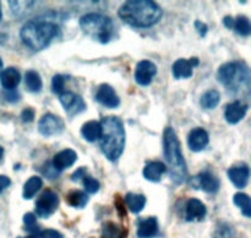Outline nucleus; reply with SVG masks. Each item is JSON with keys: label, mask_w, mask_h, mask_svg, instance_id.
Returning a JSON list of instances; mask_svg holds the SVG:
<instances>
[{"label": "nucleus", "mask_w": 251, "mask_h": 238, "mask_svg": "<svg viewBox=\"0 0 251 238\" xmlns=\"http://www.w3.org/2000/svg\"><path fill=\"white\" fill-rule=\"evenodd\" d=\"M164 156L169 166L171 178L176 185H181L188 178V169L181 153L180 142L172 127H167L163 133Z\"/></svg>", "instance_id": "obj_4"}, {"label": "nucleus", "mask_w": 251, "mask_h": 238, "mask_svg": "<svg viewBox=\"0 0 251 238\" xmlns=\"http://www.w3.org/2000/svg\"><path fill=\"white\" fill-rule=\"evenodd\" d=\"M237 237V232H235L234 227L232 225L227 224V222H220L216 226L215 232H213L212 238H235Z\"/></svg>", "instance_id": "obj_29"}, {"label": "nucleus", "mask_w": 251, "mask_h": 238, "mask_svg": "<svg viewBox=\"0 0 251 238\" xmlns=\"http://www.w3.org/2000/svg\"><path fill=\"white\" fill-rule=\"evenodd\" d=\"M1 72H2V61L1 59H0V75H1Z\"/></svg>", "instance_id": "obj_44"}, {"label": "nucleus", "mask_w": 251, "mask_h": 238, "mask_svg": "<svg viewBox=\"0 0 251 238\" xmlns=\"http://www.w3.org/2000/svg\"><path fill=\"white\" fill-rule=\"evenodd\" d=\"M233 202H234V204L238 208L242 209V213L244 214V216H251V199L249 195H245V193H237L233 197Z\"/></svg>", "instance_id": "obj_28"}, {"label": "nucleus", "mask_w": 251, "mask_h": 238, "mask_svg": "<svg viewBox=\"0 0 251 238\" xmlns=\"http://www.w3.org/2000/svg\"><path fill=\"white\" fill-rule=\"evenodd\" d=\"M105 238H118L117 234H115V231H114V227L112 226V231L110 232L105 229Z\"/></svg>", "instance_id": "obj_41"}, {"label": "nucleus", "mask_w": 251, "mask_h": 238, "mask_svg": "<svg viewBox=\"0 0 251 238\" xmlns=\"http://www.w3.org/2000/svg\"><path fill=\"white\" fill-rule=\"evenodd\" d=\"M25 86H26L27 90L31 93H38L42 89V78L37 71L29 70L27 71L25 75Z\"/></svg>", "instance_id": "obj_25"}, {"label": "nucleus", "mask_w": 251, "mask_h": 238, "mask_svg": "<svg viewBox=\"0 0 251 238\" xmlns=\"http://www.w3.org/2000/svg\"><path fill=\"white\" fill-rule=\"evenodd\" d=\"M210 137L206 130L198 127V129L191 130L188 137V144L190 151H201L207 147Z\"/></svg>", "instance_id": "obj_15"}, {"label": "nucleus", "mask_w": 251, "mask_h": 238, "mask_svg": "<svg viewBox=\"0 0 251 238\" xmlns=\"http://www.w3.org/2000/svg\"><path fill=\"white\" fill-rule=\"evenodd\" d=\"M59 207V197L51 190H46L36 202V213L42 219H47Z\"/></svg>", "instance_id": "obj_7"}, {"label": "nucleus", "mask_w": 251, "mask_h": 238, "mask_svg": "<svg viewBox=\"0 0 251 238\" xmlns=\"http://www.w3.org/2000/svg\"><path fill=\"white\" fill-rule=\"evenodd\" d=\"M10 185H11V180L7 176L0 175V193L4 190H6Z\"/></svg>", "instance_id": "obj_38"}, {"label": "nucleus", "mask_w": 251, "mask_h": 238, "mask_svg": "<svg viewBox=\"0 0 251 238\" xmlns=\"http://www.w3.org/2000/svg\"><path fill=\"white\" fill-rule=\"evenodd\" d=\"M248 111V105L243 104L239 100H235V102L230 103L227 105L225 111L226 120H227L228 124L235 125L239 121H242L245 117Z\"/></svg>", "instance_id": "obj_17"}, {"label": "nucleus", "mask_w": 251, "mask_h": 238, "mask_svg": "<svg viewBox=\"0 0 251 238\" xmlns=\"http://www.w3.org/2000/svg\"><path fill=\"white\" fill-rule=\"evenodd\" d=\"M125 204L127 205L132 214H139L146 205V197L144 195H137V193H127L125 195Z\"/></svg>", "instance_id": "obj_22"}, {"label": "nucleus", "mask_w": 251, "mask_h": 238, "mask_svg": "<svg viewBox=\"0 0 251 238\" xmlns=\"http://www.w3.org/2000/svg\"><path fill=\"white\" fill-rule=\"evenodd\" d=\"M172 72H173L174 78H176V80L190 78L193 76V66L190 65L189 60H186V59H178L173 64Z\"/></svg>", "instance_id": "obj_21"}, {"label": "nucleus", "mask_w": 251, "mask_h": 238, "mask_svg": "<svg viewBox=\"0 0 251 238\" xmlns=\"http://www.w3.org/2000/svg\"><path fill=\"white\" fill-rule=\"evenodd\" d=\"M185 214L186 221H201L205 219L206 214H207V208L201 200L193 198V199H189L188 204H186Z\"/></svg>", "instance_id": "obj_16"}, {"label": "nucleus", "mask_w": 251, "mask_h": 238, "mask_svg": "<svg viewBox=\"0 0 251 238\" xmlns=\"http://www.w3.org/2000/svg\"><path fill=\"white\" fill-rule=\"evenodd\" d=\"M66 202L70 207L77 208V209H82L87 205L88 203V195L87 193L82 192V191H71L69 192L68 197H66Z\"/></svg>", "instance_id": "obj_26"}, {"label": "nucleus", "mask_w": 251, "mask_h": 238, "mask_svg": "<svg viewBox=\"0 0 251 238\" xmlns=\"http://www.w3.org/2000/svg\"><path fill=\"white\" fill-rule=\"evenodd\" d=\"M195 28L201 37H205L207 33V24L201 21H195Z\"/></svg>", "instance_id": "obj_36"}, {"label": "nucleus", "mask_w": 251, "mask_h": 238, "mask_svg": "<svg viewBox=\"0 0 251 238\" xmlns=\"http://www.w3.org/2000/svg\"><path fill=\"white\" fill-rule=\"evenodd\" d=\"M34 115H36V112H34V110L32 109V108H26V109L21 112L22 122H25V124L32 122L34 120Z\"/></svg>", "instance_id": "obj_34"}, {"label": "nucleus", "mask_w": 251, "mask_h": 238, "mask_svg": "<svg viewBox=\"0 0 251 238\" xmlns=\"http://www.w3.org/2000/svg\"><path fill=\"white\" fill-rule=\"evenodd\" d=\"M217 78L227 89L237 93L242 90L243 87L249 89L250 72L247 64L242 61L227 63L218 68Z\"/></svg>", "instance_id": "obj_5"}, {"label": "nucleus", "mask_w": 251, "mask_h": 238, "mask_svg": "<svg viewBox=\"0 0 251 238\" xmlns=\"http://www.w3.org/2000/svg\"><path fill=\"white\" fill-rule=\"evenodd\" d=\"M191 186L196 190H201L207 193H217L220 190V180L211 173H201L193 177Z\"/></svg>", "instance_id": "obj_10"}, {"label": "nucleus", "mask_w": 251, "mask_h": 238, "mask_svg": "<svg viewBox=\"0 0 251 238\" xmlns=\"http://www.w3.org/2000/svg\"><path fill=\"white\" fill-rule=\"evenodd\" d=\"M80 27L86 36L102 44L108 43L114 33V23L112 19L97 12L83 15L80 19Z\"/></svg>", "instance_id": "obj_6"}, {"label": "nucleus", "mask_w": 251, "mask_h": 238, "mask_svg": "<svg viewBox=\"0 0 251 238\" xmlns=\"http://www.w3.org/2000/svg\"><path fill=\"white\" fill-rule=\"evenodd\" d=\"M96 100L108 109H117L120 105V99L117 95V92L112 86L107 83L100 86L96 93Z\"/></svg>", "instance_id": "obj_11"}, {"label": "nucleus", "mask_w": 251, "mask_h": 238, "mask_svg": "<svg viewBox=\"0 0 251 238\" xmlns=\"http://www.w3.org/2000/svg\"><path fill=\"white\" fill-rule=\"evenodd\" d=\"M24 224H25V226H26V229L28 230L29 232H32V234H33L34 229L37 230L36 215L32 214V213H27V214L24 216Z\"/></svg>", "instance_id": "obj_33"}, {"label": "nucleus", "mask_w": 251, "mask_h": 238, "mask_svg": "<svg viewBox=\"0 0 251 238\" xmlns=\"http://www.w3.org/2000/svg\"><path fill=\"white\" fill-rule=\"evenodd\" d=\"M2 155H4V149H2L1 147H0V160H1V159H2Z\"/></svg>", "instance_id": "obj_42"}, {"label": "nucleus", "mask_w": 251, "mask_h": 238, "mask_svg": "<svg viewBox=\"0 0 251 238\" xmlns=\"http://www.w3.org/2000/svg\"><path fill=\"white\" fill-rule=\"evenodd\" d=\"M5 99L10 103H15L17 102V100H20V94L17 92H15V90H9V92L5 94Z\"/></svg>", "instance_id": "obj_39"}, {"label": "nucleus", "mask_w": 251, "mask_h": 238, "mask_svg": "<svg viewBox=\"0 0 251 238\" xmlns=\"http://www.w3.org/2000/svg\"><path fill=\"white\" fill-rule=\"evenodd\" d=\"M66 80H68L66 76L54 75L51 78V92L55 94H61L64 92V85H65Z\"/></svg>", "instance_id": "obj_31"}, {"label": "nucleus", "mask_w": 251, "mask_h": 238, "mask_svg": "<svg viewBox=\"0 0 251 238\" xmlns=\"http://www.w3.org/2000/svg\"><path fill=\"white\" fill-rule=\"evenodd\" d=\"M166 171V164L161 163V161H152V163H149L145 166L142 175L146 180L151 181V182H159Z\"/></svg>", "instance_id": "obj_18"}, {"label": "nucleus", "mask_w": 251, "mask_h": 238, "mask_svg": "<svg viewBox=\"0 0 251 238\" xmlns=\"http://www.w3.org/2000/svg\"><path fill=\"white\" fill-rule=\"evenodd\" d=\"M76 160H77V153L75 151H73V149H64V151H59V153L54 155L51 165H53V168L58 173H60V171L71 168Z\"/></svg>", "instance_id": "obj_14"}, {"label": "nucleus", "mask_w": 251, "mask_h": 238, "mask_svg": "<svg viewBox=\"0 0 251 238\" xmlns=\"http://www.w3.org/2000/svg\"><path fill=\"white\" fill-rule=\"evenodd\" d=\"M42 186H43V181L41 177H38V176L29 177L24 185V191H22L24 199H32L36 195V193L41 190Z\"/></svg>", "instance_id": "obj_24"}, {"label": "nucleus", "mask_w": 251, "mask_h": 238, "mask_svg": "<svg viewBox=\"0 0 251 238\" xmlns=\"http://www.w3.org/2000/svg\"><path fill=\"white\" fill-rule=\"evenodd\" d=\"M158 232V221L156 217L151 216L141 220L137 226V236L139 238H152Z\"/></svg>", "instance_id": "obj_20"}, {"label": "nucleus", "mask_w": 251, "mask_h": 238, "mask_svg": "<svg viewBox=\"0 0 251 238\" xmlns=\"http://www.w3.org/2000/svg\"><path fill=\"white\" fill-rule=\"evenodd\" d=\"M17 238H37L36 235H31V236H27V237H17Z\"/></svg>", "instance_id": "obj_43"}, {"label": "nucleus", "mask_w": 251, "mask_h": 238, "mask_svg": "<svg viewBox=\"0 0 251 238\" xmlns=\"http://www.w3.org/2000/svg\"><path fill=\"white\" fill-rule=\"evenodd\" d=\"M221 100V94L220 92H217L216 89H210L207 92H205L202 94V97L200 98V104L203 109H215L218 104H220Z\"/></svg>", "instance_id": "obj_27"}, {"label": "nucleus", "mask_w": 251, "mask_h": 238, "mask_svg": "<svg viewBox=\"0 0 251 238\" xmlns=\"http://www.w3.org/2000/svg\"><path fill=\"white\" fill-rule=\"evenodd\" d=\"M2 17V12H1V6H0V20H1Z\"/></svg>", "instance_id": "obj_45"}, {"label": "nucleus", "mask_w": 251, "mask_h": 238, "mask_svg": "<svg viewBox=\"0 0 251 238\" xmlns=\"http://www.w3.org/2000/svg\"><path fill=\"white\" fill-rule=\"evenodd\" d=\"M58 36H60V27L44 17L26 22L20 31L22 43L36 51L47 48Z\"/></svg>", "instance_id": "obj_2"}, {"label": "nucleus", "mask_w": 251, "mask_h": 238, "mask_svg": "<svg viewBox=\"0 0 251 238\" xmlns=\"http://www.w3.org/2000/svg\"><path fill=\"white\" fill-rule=\"evenodd\" d=\"M21 81V75L15 67H7L0 75V82L4 89L14 90Z\"/></svg>", "instance_id": "obj_19"}, {"label": "nucleus", "mask_w": 251, "mask_h": 238, "mask_svg": "<svg viewBox=\"0 0 251 238\" xmlns=\"http://www.w3.org/2000/svg\"><path fill=\"white\" fill-rule=\"evenodd\" d=\"M64 129L65 125L63 120L53 114H46L38 122V131L44 137L58 136L64 131Z\"/></svg>", "instance_id": "obj_8"}, {"label": "nucleus", "mask_w": 251, "mask_h": 238, "mask_svg": "<svg viewBox=\"0 0 251 238\" xmlns=\"http://www.w3.org/2000/svg\"><path fill=\"white\" fill-rule=\"evenodd\" d=\"M118 15L130 26L150 28L161 21L163 11L157 2L151 0H131L122 5Z\"/></svg>", "instance_id": "obj_1"}, {"label": "nucleus", "mask_w": 251, "mask_h": 238, "mask_svg": "<svg viewBox=\"0 0 251 238\" xmlns=\"http://www.w3.org/2000/svg\"><path fill=\"white\" fill-rule=\"evenodd\" d=\"M233 28L237 31L238 34L243 37L250 36L251 33V24L249 19L247 16H238L237 20H234V27Z\"/></svg>", "instance_id": "obj_30"}, {"label": "nucleus", "mask_w": 251, "mask_h": 238, "mask_svg": "<svg viewBox=\"0 0 251 238\" xmlns=\"http://www.w3.org/2000/svg\"><path fill=\"white\" fill-rule=\"evenodd\" d=\"M85 173H86V168H80L75 171V173L71 175V181H75L77 182L78 180H82L85 177Z\"/></svg>", "instance_id": "obj_37"}, {"label": "nucleus", "mask_w": 251, "mask_h": 238, "mask_svg": "<svg viewBox=\"0 0 251 238\" xmlns=\"http://www.w3.org/2000/svg\"><path fill=\"white\" fill-rule=\"evenodd\" d=\"M41 238H63V235L56 230L48 229L41 232Z\"/></svg>", "instance_id": "obj_35"}, {"label": "nucleus", "mask_w": 251, "mask_h": 238, "mask_svg": "<svg viewBox=\"0 0 251 238\" xmlns=\"http://www.w3.org/2000/svg\"><path fill=\"white\" fill-rule=\"evenodd\" d=\"M157 73V67L152 61L142 60L137 64L135 70V81L140 86H149Z\"/></svg>", "instance_id": "obj_12"}, {"label": "nucleus", "mask_w": 251, "mask_h": 238, "mask_svg": "<svg viewBox=\"0 0 251 238\" xmlns=\"http://www.w3.org/2000/svg\"><path fill=\"white\" fill-rule=\"evenodd\" d=\"M228 177L237 188H245L248 186L250 177V169L245 164L232 166L228 170Z\"/></svg>", "instance_id": "obj_13"}, {"label": "nucleus", "mask_w": 251, "mask_h": 238, "mask_svg": "<svg viewBox=\"0 0 251 238\" xmlns=\"http://www.w3.org/2000/svg\"><path fill=\"white\" fill-rule=\"evenodd\" d=\"M100 124V149L108 160H118L125 147V129L123 121L117 116H107Z\"/></svg>", "instance_id": "obj_3"}, {"label": "nucleus", "mask_w": 251, "mask_h": 238, "mask_svg": "<svg viewBox=\"0 0 251 238\" xmlns=\"http://www.w3.org/2000/svg\"><path fill=\"white\" fill-rule=\"evenodd\" d=\"M81 134L87 142H96L100 136V124L98 121H88L81 127Z\"/></svg>", "instance_id": "obj_23"}, {"label": "nucleus", "mask_w": 251, "mask_h": 238, "mask_svg": "<svg viewBox=\"0 0 251 238\" xmlns=\"http://www.w3.org/2000/svg\"><path fill=\"white\" fill-rule=\"evenodd\" d=\"M223 23H225V26L227 27L228 29H232L233 27H234V20L230 16H226L225 19H223Z\"/></svg>", "instance_id": "obj_40"}, {"label": "nucleus", "mask_w": 251, "mask_h": 238, "mask_svg": "<svg viewBox=\"0 0 251 238\" xmlns=\"http://www.w3.org/2000/svg\"><path fill=\"white\" fill-rule=\"evenodd\" d=\"M83 188L87 193H97L100 190V182L91 176H85L82 178Z\"/></svg>", "instance_id": "obj_32"}, {"label": "nucleus", "mask_w": 251, "mask_h": 238, "mask_svg": "<svg viewBox=\"0 0 251 238\" xmlns=\"http://www.w3.org/2000/svg\"><path fill=\"white\" fill-rule=\"evenodd\" d=\"M59 100L66 114L70 116H76L86 110V103L83 102L82 98L73 92H63L59 94Z\"/></svg>", "instance_id": "obj_9"}]
</instances>
